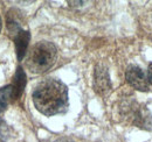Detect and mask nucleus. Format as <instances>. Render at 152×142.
Returning <instances> with one entry per match:
<instances>
[{
	"instance_id": "obj_6",
	"label": "nucleus",
	"mask_w": 152,
	"mask_h": 142,
	"mask_svg": "<svg viewBox=\"0 0 152 142\" xmlns=\"http://www.w3.org/2000/svg\"><path fill=\"white\" fill-rule=\"evenodd\" d=\"M29 40H31V34L28 30H21L18 35L14 36V43H15V49H17V55L19 61H21L26 55Z\"/></svg>"
},
{
	"instance_id": "obj_13",
	"label": "nucleus",
	"mask_w": 152,
	"mask_h": 142,
	"mask_svg": "<svg viewBox=\"0 0 152 142\" xmlns=\"http://www.w3.org/2000/svg\"><path fill=\"white\" fill-rule=\"evenodd\" d=\"M0 30H1V18H0Z\"/></svg>"
},
{
	"instance_id": "obj_2",
	"label": "nucleus",
	"mask_w": 152,
	"mask_h": 142,
	"mask_svg": "<svg viewBox=\"0 0 152 142\" xmlns=\"http://www.w3.org/2000/svg\"><path fill=\"white\" fill-rule=\"evenodd\" d=\"M56 57L57 49L55 44L48 41H40L28 51L26 67L32 73H43L55 64Z\"/></svg>"
},
{
	"instance_id": "obj_8",
	"label": "nucleus",
	"mask_w": 152,
	"mask_h": 142,
	"mask_svg": "<svg viewBox=\"0 0 152 142\" xmlns=\"http://www.w3.org/2000/svg\"><path fill=\"white\" fill-rule=\"evenodd\" d=\"M19 12L15 9H11L7 13V20H6V25H7V29L11 34H14L17 36L21 29V20L19 18Z\"/></svg>"
},
{
	"instance_id": "obj_9",
	"label": "nucleus",
	"mask_w": 152,
	"mask_h": 142,
	"mask_svg": "<svg viewBox=\"0 0 152 142\" xmlns=\"http://www.w3.org/2000/svg\"><path fill=\"white\" fill-rule=\"evenodd\" d=\"M13 100V86L12 85H6L0 89V113H2L8 104Z\"/></svg>"
},
{
	"instance_id": "obj_4",
	"label": "nucleus",
	"mask_w": 152,
	"mask_h": 142,
	"mask_svg": "<svg viewBox=\"0 0 152 142\" xmlns=\"http://www.w3.org/2000/svg\"><path fill=\"white\" fill-rule=\"evenodd\" d=\"M94 90L97 94L104 97L111 90L110 76L108 72V68L104 64H97L95 67L94 73Z\"/></svg>"
},
{
	"instance_id": "obj_3",
	"label": "nucleus",
	"mask_w": 152,
	"mask_h": 142,
	"mask_svg": "<svg viewBox=\"0 0 152 142\" xmlns=\"http://www.w3.org/2000/svg\"><path fill=\"white\" fill-rule=\"evenodd\" d=\"M124 117L134 126H138L144 129L152 128V113L144 106L136 104L134 101L128 103L123 107Z\"/></svg>"
},
{
	"instance_id": "obj_11",
	"label": "nucleus",
	"mask_w": 152,
	"mask_h": 142,
	"mask_svg": "<svg viewBox=\"0 0 152 142\" xmlns=\"http://www.w3.org/2000/svg\"><path fill=\"white\" fill-rule=\"evenodd\" d=\"M148 80L152 85V63L149 64V68H148Z\"/></svg>"
},
{
	"instance_id": "obj_5",
	"label": "nucleus",
	"mask_w": 152,
	"mask_h": 142,
	"mask_svg": "<svg viewBox=\"0 0 152 142\" xmlns=\"http://www.w3.org/2000/svg\"><path fill=\"white\" fill-rule=\"evenodd\" d=\"M126 82L138 91H148L149 90V80L144 71L137 65H129L125 72Z\"/></svg>"
},
{
	"instance_id": "obj_10",
	"label": "nucleus",
	"mask_w": 152,
	"mask_h": 142,
	"mask_svg": "<svg viewBox=\"0 0 152 142\" xmlns=\"http://www.w3.org/2000/svg\"><path fill=\"white\" fill-rule=\"evenodd\" d=\"M10 134H11V132H10L7 124L2 119H0V142L7 141L10 138Z\"/></svg>"
},
{
	"instance_id": "obj_1",
	"label": "nucleus",
	"mask_w": 152,
	"mask_h": 142,
	"mask_svg": "<svg viewBox=\"0 0 152 142\" xmlns=\"http://www.w3.org/2000/svg\"><path fill=\"white\" fill-rule=\"evenodd\" d=\"M33 103L45 115L63 113L68 107V89L58 79L46 78L33 91Z\"/></svg>"
},
{
	"instance_id": "obj_7",
	"label": "nucleus",
	"mask_w": 152,
	"mask_h": 142,
	"mask_svg": "<svg viewBox=\"0 0 152 142\" xmlns=\"http://www.w3.org/2000/svg\"><path fill=\"white\" fill-rule=\"evenodd\" d=\"M12 86H13V99L20 98V96L22 94L25 86H26V73L22 70L21 67H19L17 72H15Z\"/></svg>"
},
{
	"instance_id": "obj_12",
	"label": "nucleus",
	"mask_w": 152,
	"mask_h": 142,
	"mask_svg": "<svg viewBox=\"0 0 152 142\" xmlns=\"http://www.w3.org/2000/svg\"><path fill=\"white\" fill-rule=\"evenodd\" d=\"M54 142H75L73 139H70V138H58V139H56Z\"/></svg>"
}]
</instances>
